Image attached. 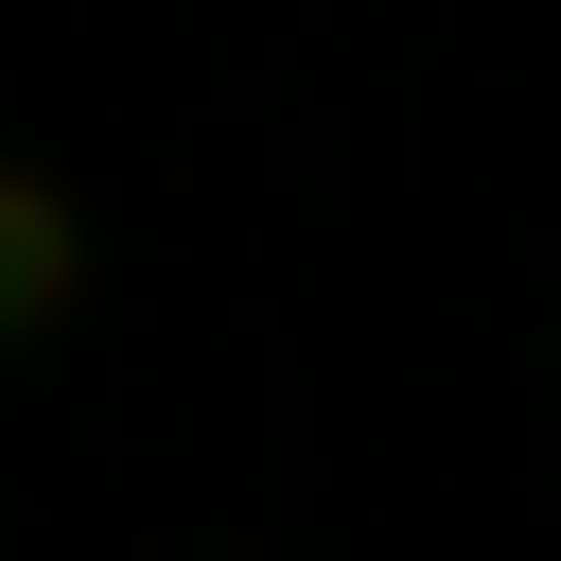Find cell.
Here are the masks:
<instances>
[{
	"label": "cell",
	"instance_id": "obj_1",
	"mask_svg": "<svg viewBox=\"0 0 561 561\" xmlns=\"http://www.w3.org/2000/svg\"><path fill=\"white\" fill-rule=\"evenodd\" d=\"M67 331H100V198L0 133V364H67Z\"/></svg>",
	"mask_w": 561,
	"mask_h": 561
}]
</instances>
